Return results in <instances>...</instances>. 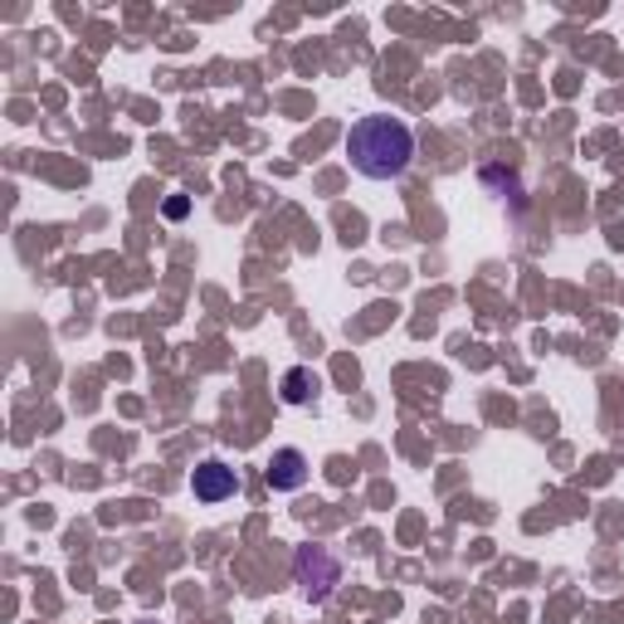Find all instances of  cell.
I'll list each match as a JSON object with an SVG mask.
<instances>
[{
	"label": "cell",
	"instance_id": "6da1fadb",
	"mask_svg": "<svg viewBox=\"0 0 624 624\" xmlns=\"http://www.w3.org/2000/svg\"><path fill=\"white\" fill-rule=\"evenodd\" d=\"M347 156L351 172L366 180H401L415 162V132L395 112H366L351 122L347 132Z\"/></svg>",
	"mask_w": 624,
	"mask_h": 624
},
{
	"label": "cell",
	"instance_id": "5b68a950",
	"mask_svg": "<svg viewBox=\"0 0 624 624\" xmlns=\"http://www.w3.org/2000/svg\"><path fill=\"white\" fill-rule=\"evenodd\" d=\"M317 391H322V376H317L313 366H288L283 371V381H278L283 405H308Z\"/></svg>",
	"mask_w": 624,
	"mask_h": 624
},
{
	"label": "cell",
	"instance_id": "277c9868",
	"mask_svg": "<svg viewBox=\"0 0 624 624\" xmlns=\"http://www.w3.org/2000/svg\"><path fill=\"white\" fill-rule=\"evenodd\" d=\"M264 479H269L274 493H298V488L308 483V453H303V449H274Z\"/></svg>",
	"mask_w": 624,
	"mask_h": 624
},
{
	"label": "cell",
	"instance_id": "7a4b0ae2",
	"mask_svg": "<svg viewBox=\"0 0 624 624\" xmlns=\"http://www.w3.org/2000/svg\"><path fill=\"white\" fill-rule=\"evenodd\" d=\"M293 576H298L303 600L322 605V600L332 595V585L342 581V566H337V556L327 551V547H303V551H298V561H293Z\"/></svg>",
	"mask_w": 624,
	"mask_h": 624
},
{
	"label": "cell",
	"instance_id": "3957f363",
	"mask_svg": "<svg viewBox=\"0 0 624 624\" xmlns=\"http://www.w3.org/2000/svg\"><path fill=\"white\" fill-rule=\"evenodd\" d=\"M190 493H196V503H225V497L240 493V473L225 459H200L190 473Z\"/></svg>",
	"mask_w": 624,
	"mask_h": 624
}]
</instances>
